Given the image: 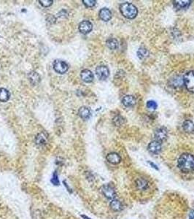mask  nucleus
<instances>
[{
	"label": "nucleus",
	"instance_id": "f3484780",
	"mask_svg": "<svg viewBox=\"0 0 194 219\" xmlns=\"http://www.w3.org/2000/svg\"><path fill=\"white\" fill-rule=\"evenodd\" d=\"M47 141V136L45 132L39 133L35 138V142L37 145L42 146L46 144Z\"/></svg>",
	"mask_w": 194,
	"mask_h": 219
},
{
	"label": "nucleus",
	"instance_id": "dca6fc26",
	"mask_svg": "<svg viewBox=\"0 0 194 219\" xmlns=\"http://www.w3.org/2000/svg\"><path fill=\"white\" fill-rule=\"evenodd\" d=\"M78 114H79L80 117L83 120H88L91 115V109L87 107H81L78 110Z\"/></svg>",
	"mask_w": 194,
	"mask_h": 219
},
{
	"label": "nucleus",
	"instance_id": "7ed1b4c3",
	"mask_svg": "<svg viewBox=\"0 0 194 219\" xmlns=\"http://www.w3.org/2000/svg\"><path fill=\"white\" fill-rule=\"evenodd\" d=\"M183 83L190 92L194 93V71H189L183 77Z\"/></svg>",
	"mask_w": 194,
	"mask_h": 219
},
{
	"label": "nucleus",
	"instance_id": "a211bd4d",
	"mask_svg": "<svg viewBox=\"0 0 194 219\" xmlns=\"http://www.w3.org/2000/svg\"><path fill=\"white\" fill-rule=\"evenodd\" d=\"M110 206L111 209L115 212L121 211L123 210V205H122L121 201L117 200V199H112V201H110Z\"/></svg>",
	"mask_w": 194,
	"mask_h": 219
},
{
	"label": "nucleus",
	"instance_id": "f257e3e1",
	"mask_svg": "<svg viewBox=\"0 0 194 219\" xmlns=\"http://www.w3.org/2000/svg\"><path fill=\"white\" fill-rule=\"evenodd\" d=\"M177 166L182 172H193L194 171V155L191 153H183L178 159Z\"/></svg>",
	"mask_w": 194,
	"mask_h": 219
},
{
	"label": "nucleus",
	"instance_id": "393cba45",
	"mask_svg": "<svg viewBox=\"0 0 194 219\" xmlns=\"http://www.w3.org/2000/svg\"><path fill=\"white\" fill-rule=\"evenodd\" d=\"M51 183L52 184H53L54 186H58L60 184L59 180H58V176L56 172H53V176H52V179H51Z\"/></svg>",
	"mask_w": 194,
	"mask_h": 219
},
{
	"label": "nucleus",
	"instance_id": "aec40b11",
	"mask_svg": "<svg viewBox=\"0 0 194 219\" xmlns=\"http://www.w3.org/2000/svg\"><path fill=\"white\" fill-rule=\"evenodd\" d=\"M10 96V92L5 88H0V102H5L9 100Z\"/></svg>",
	"mask_w": 194,
	"mask_h": 219
},
{
	"label": "nucleus",
	"instance_id": "c756f323",
	"mask_svg": "<svg viewBox=\"0 0 194 219\" xmlns=\"http://www.w3.org/2000/svg\"><path fill=\"white\" fill-rule=\"evenodd\" d=\"M189 219H194V210H191L190 212Z\"/></svg>",
	"mask_w": 194,
	"mask_h": 219
},
{
	"label": "nucleus",
	"instance_id": "cd10ccee",
	"mask_svg": "<svg viewBox=\"0 0 194 219\" xmlns=\"http://www.w3.org/2000/svg\"><path fill=\"white\" fill-rule=\"evenodd\" d=\"M157 107H158V104H157V103L155 102V101L150 100L147 102V108L151 109H156L157 108Z\"/></svg>",
	"mask_w": 194,
	"mask_h": 219
},
{
	"label": "nucleus",
	"instance_id": "473e14b6",
	"mask_svg": "<svg viewBox=\"0 0 194 219\" xmlns=\"http://www.w3.org/2000/svg\"><path fill=\"white\" fill-rule=\"evenodd\" d=\"M81 217H82V218H83V219H91V218H88V216H84V215H82V216H81Z\"/></svg>",
	"mask_w": 194,
	"mask_h": 219
},
{
	"label": "nucleus",
	"instance_id": "b1692460",
	"mask_svg": "<svg viewBox=\"0 0 194 219\" xmlns=\"http://www.w3.org/2000/svg\"><path fill=\"white\" fill-rule=\"evenodd\" d=\"M149 55V52L148 50L145 48H140L137 50V56L140 59H144L147 58Z\"/></svg>",
	"mask_w": 194,
	"mask_h": 219
},
{
	"label": "nucleus",
	"instance_id": "f8f14e48",
	"mask_svg": "<svg viewBox=\"0 0 194 219\" xmlns=\"http://www.w3.org/2000/svg\"><path fill=\"white\" fill-rule=\"evenodd\" d=\"M81 79L86 83H91L93 80V74L92 72L89 69H83L81 71L80 73Z\"/></svg>",
	"mask_w": 194,
	"mask_h": 219
},
{
	"label": "nucleus",
	"instance_id": "ddd939ff",
	"mask_svg": "<svg viewBox=\"0 0 194 219\" xmlns=\"http://www.w3.org/2000/svg\"><path fill=\"white\" fill-rule=\"evenodd\" d=\"M99 18H101L103 21H109L112 18V13L109 10L108 8H102L100 10L99 13Z\"/></svg>",
	"mask_w": 194,
	"mask_h": 219
},
{
	"label": "nucleus",
	"instance_id": "4be33fe9",
	"mask_svg": "<svg viewBox=\"0 0 194 219\" xmlns=\"http://www.w3.org/2000/svg\"><path fill=\"white\" fill-rule=\"evenodd\" d=\"M29 80L32 85L38 84L40 81V77L36 72H32L29 74Z\"/></svg>",
	"mask_w": 194,
	"mask_h": 219
},
{
	"label": "nucleus",
	"instance_id": "0eeeda50",
	"mask_svg": "<svg viewBox=\"0 0 194 219\" xmlns=\"http://www.w3.org/2000/svg\"><path fill=\"white\" fill-rule=\"evenodd\" d=\"M96 74L99 79L100 80H105L109 77V74H110V71H109V69L107 67L104 65H100L98 66L96 69Z\"/></svg>",
	"mask_w": 194,
	"mask_h": 219
},
{
	"label": "nucleus",
	"instance_id": "1a4fd4ad",
	"mask_svg": "<svg viewBox=\"0 0 194 219\" xmlns=\"http://www.w3.org/2000/svg\"><path fill=\"white\" fill-rule=\"evenodd\" d=\"M161 148H162L161 142L157 141V140L150 142L147 147L148 151L152 154H158L161 152Z\"/></svg>",
	"mask_w": 194,
	"mask_h": 219
},
{
	"label": "nucleus",
	"instance_id": "9b49d317",
	"mask_svg": "<svg viewBox=\"0 0 194 219\" xmlns=\"http://www.w3.org/2000/svg\"><path fill=\"white\" fill-rule=\"evenodd\" d=\"M106 159L109 163L112 164H118L119 163H121V157L118 153L112 152L108 153L106 156Z\"/></svg>",
	"mask_w": 194,
	"mask_h": 219
},
{
	"label": "nucleus",
	"instance_id": "f03ea898",
	"mask_svg": "<svg viewBox=\"0 0 194 219\" xmlns=\"http://www.w3.org/2000/svg\"><path fill=\"white\" fill-rule=\"evenodd\" d=\"M120 11L124 17L128 19H133L136 18L137 13H138V10H137L136 6H134L132 3H129V2L122 3L120 5Z\"/></svg>",
	"mask_w": 194,
	"mask_h": 219
},
{
	"label": "nucleus",
	"instance_id": "412c9836",
	"mask_svg": "<svg viewBox=\"0 0 194 219\" xmlns=\"http://www.w3.org/2000/svg\"><path fill=\"white\" fill-rule=\"evenodd\" d=\"M170 85L174 88L180 87L183 83V78L180 76H174V78L170 79Z\"/></svg>",
	"mask_w": 194,
	"mask_h": 219
},
{
	"label": "nucleus",
	"instance_id": "2eb2a0df",
	"mask_svg": "<svg viewBox=\"0 0 194 219\" xmlns=\"http://www.w3.org/2000/svg\"><path fill=\"white\" fill-rule=\"evenodd\" d=\"M122 103L124 106L127 107H133L136 104V99L132 95H126L122 99Z\"/></svg>",
	"mask_w": 194,
	"mask_h": 219
},
{
	"label": "nucleus",
	"instance_id": "c85d7f7f",
	"mask_svg": "<svg viewBox=\"0 0 194 219\" xmlns=\"http://www.w3.org/2000/svg\"><path fill=\"white\" fill-rule=\"evenodd\" d=\"M40 2V4L41 5L45 7V8H47V7H50L51 5H52V4H53V1H51V0H40L39 1Z\"/></svg>",
	"mask_w": 194,
	"mask_h": 219
},
{
	"label": "nucleus",
	"instance_id": "9d476101",
	"mask_svg": "<svg viewBox=\"0 0 194 219\" xmlns=\"http://www.w3.org/2000/svg\"><path fill=\"white\" fill-rule=\"evenodd\" d=\"M93 28V24L89 21H82L79 24V31L82 34H86L91 32Z\"/></svg>",
	"mask_w": 194,
	"mask_h": 219
},
{
	"label": "nucleus",
	"instance_id": "7c9ffc66",
	"mask_svg": "<svg viewBox=\"0 0 194 219\" xmlns=\"http://www.w3.org/2000/svg\"><path fill=\"white\" fill-rule=\"evenodd\" d=\"M64 186H66V188H67V191H69H69H70V193H72V189H71V188L69 187V186H68V185H67V182H66V181H64Z\"/></svg>",
	"mask_w": 194,
	"mask_h": 219
},
{
	"label": "nucleus",
	"instance_id": "6ab92c4d",
	"mask_svg": "<svg viewBox=\"0 0 194 219\" xmlns=\"http://www.w3.org/2000/svg\"><path fill=\"white\" fill-rule=\"evenodd\" d=\"M182 128L186 133H193L194 131V124L191 120H186L183 122Z\"/></svg>",
	"mask_w": 194,
	"mask_h": 219
},
{
	"label": "nucleus",
	"instance_id": "4468645a",
	"mask_svg": "<svg viewBox=\"0 0 194 219\" xmlns=\"http://www.w3.org/2000/svg\"><path fill=\"white\" fill-rule=\"evenodd\" d=\"M191 2V1H188V0H186V1H185V0H174L173 1V4L176 9L182 10V9L188 8Z\"/></svg>",
	"mask_w": 194,
	"mask_h": 219
},
{
	"label": "nucleus",
	"instance_id": "5701e85b",
	"mask_svg": "<svg viewBox=\"0 0 194 219\" xmlns=\"http://www.w3.org/2000/svg\"><path fill=\"white\" fill-rule=\"evenodd\" d=\"M106 44H107V47L111 50L117 49V48H118V45H119L118 41H117L115 38L108 39L106 42Z\"/></svg>",
	"mask_w": 194,
	"mask_h": 219
},
{
	"label": "nucleus",
	"instance_id": "39448f33",
	"mask_svg": "<svg viewBox=\"0 0 194 219\" xmlns=\"http://www.w3.org/2000/svg\"><path fill=\"white\" fill-rule=\"evenodd\" d=\"M102 194L108 199H114L116 197V192L115 188L112 186L107 184V185L102 186L101 188Z\"/></svg>",
	"mask_w": 194,
	"mask_h": 219
},
{
	"label": "nucleus",
	"instance_id": "a878e982",
	"mask_svg": "<svg viewBox=\"0 0 194 219\" xmlns=\"http://www.w3.org/2000/svg\"><path fill=\"white\" fill-rule=\"evenodd\" d=\"M113 122H114V124L116 125L117 126H121V125L124 123V119L123 118L121 117V116L118 115V116H116V117L113 119Z\"/></svg>",
	"mask_w": 194,
	"mask_h": 219
},
{
	"label": "nucleus",
	"instance_id": "bb28decb",
	"mask_svg": "<svg viewBox=\"0 0 194 219\" xmlns=\"http://www.w3.org/2000/svg\"><path fill=\"white\" fill-rule=\"evenodd\" d=\"M82 3L86 6L87 8H93L97 2L94 0H82Z\"/></svg>",
	"mask_w": 194,
	"mask_h": 219
},
{
	"label": "nucleus",
	"instance_id": "423d86ee",
	"mask_svg": "<svg viewBox=\"0 0 194 219\" xmlns=\"http://www.w3.org/2000/svg\"><path fill=\"white\" fill-rule=\"evenodd\" d=\"M154 136L155 138H156V140H157V141L160 142L165 141V140L167 139L168 137L167 129H166L165 127H160V128H158L155 131Z\"/></svg>",
	"mask_w": 194,
	"mask_h": 219
},
{
	"label": "nucleus",
	"instance_id": "6e6552de",
	"mask_svg": "<svg viewBox=\"0 0 194 219\" xmlns=\"http://www.w3.org/2000/svg\"><path fill=\"white\" fill-rule=\"evenodd\" d=\"M149 182L143 177H139L135 181V187L138 191H145L149 188Z\"/></svg>",
	"mask_w": 194,
	"mask_h": 219
},
{
	"label": "nucleus",
	"instance_id": "2f4dec72",
	"mask_svg": "<svg viewBox=\"0 0 194 219\" xmlns=\"http://www.w3.org/2000/svg\"><path fill=\"white\" fill-rule=\"evenodd\" d=\"M149 164H150V165H151L152 166V167H153V168H155V169H156V170H158V167H157V166L156 165V164H153V163H152V162H149Z\"/></svg>",
	"mask_w": 194,
	"mask_h": 219
},
{
	"label": "nucleus",
	"instance_id": "20e7f679",
	"mask_svg": "<svg viewBox=\"0 0 194 219\" xmlns=\"http://www.w3.org/2000/svg\"><path fill=\"white\" fill-rule=\"evenodd\" d=\"M53 69L58 74H64L69 69V66L65 61L62 60H55L53 64Z\"/></svg>",
	"mask_w": 194,
	"mask_h": 219
}]
</instances>
